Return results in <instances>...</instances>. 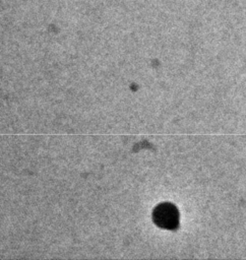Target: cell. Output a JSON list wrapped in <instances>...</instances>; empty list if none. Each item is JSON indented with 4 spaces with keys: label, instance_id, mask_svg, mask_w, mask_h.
<instances>
[{
    "label": "cell",
    "instance_id": "cell-1",
    "mask_svg": "<svg viewBox=\"0 0 246 260\" xmlns=\"http://www.w3.org/2000/svg\"><path fill=\"white\" fill-rule=\"evenodd\" d=\"M153 219L162 228L173 229L178 221L177 210L168 204H162L153 211Z\"/></svg>",
    "mask_w": 246,
    "mask_h": 260
}]
</instances>
